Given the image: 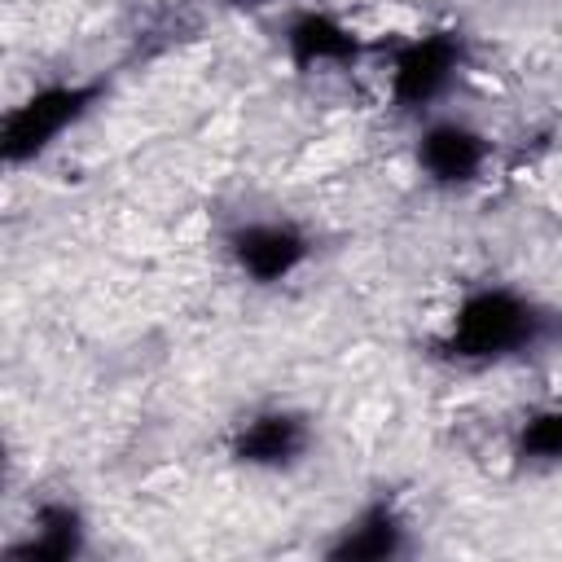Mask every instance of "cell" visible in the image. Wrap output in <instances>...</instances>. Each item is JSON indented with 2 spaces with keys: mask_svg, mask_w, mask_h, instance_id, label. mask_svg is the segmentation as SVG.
Masks as SVG:
<instances>
[{
  "mask_svg": "<svg viewBox=\"0 0 562 562\" xmlns=\"http://www.w3.org/2000/svg\"><path fill=\"white\" fill-rule=\"evenodd\" d=\"M549 334H553V312H544L536 299L518 290L492 285V290H474L457 307L443 351L452 360H505L540 347Z\"/></svg>",
  "mask_w": 562,
  "mask_h": 562,
  "instance_id": "6da1fadb",
  "label": "cell"
},
{
  "mask_svg": "<svg viewBox=\"0 0 562 562\" xmlns=\"http://www.w3.org/2000/svg\"><path fill=\"white\" fill-rule=\"evenodd\" d=\"M97 88H83V83H53L44 92H35L31 101L13 105L4 114V136H0V149H4V162H26V158H40L88 105H92Z\"/></svg>",
  "mask_w": 562,
  "mask_h": 562,
  "instance_id": "7a4b0ae2",
  "label": "cell"
},
{
  "mask_svg": "<svg viewBox=\"0 0 562 562\" xmlns=\"http://www.w3.org/2000/svg\"><path fill=\"white\" fill-rule=\"evenodd\" d=\"M307 233L285 224V220H255L233 228L228 237V255L233 263L255 281V285H277L285 281L303 259H307Z\"/></svg>",
  "mask_w": 562,
  "mask_h": 562,
  "instance_id": "3957f363",
  "label": "cell"
},
{
  "mask_svg": "<svg viewBox=\"0 0 562 562\" xmlns=\"http://www.w3.org/2000/svg\"><path fill=\"white\" fill-rule=\"evenodd\" d=\"M312 443V426L303 413L290 408H263L255 417H246L233 435V457L241 465H263V470H281L294 465Z\"/></svg>",
  "mask_w": 562,
  "mask_h": 562,
  "instance_id": "277c9868",
  "label": "cell"
},
{
  "mask_svg": "<svg viewBox=\"0 0 562 562\" xmlns=\"http://www.w3.org/2000/svg\"><path fill=\"white\" fill-rule=\"evenodd\" d=\"M461 66V40L457 35H426L413 40L391 70V92L400 105H430Z\"/></svg>",
  "mask_w": 562,
  "mask_h": 562,
  "instance_id": "5b68a950",
  "label": "cell"
},
{
  "mask_svg": "<svg viewBox=\"0 0 562 562\" xmlns=\"http://www.w3.org/2000/svg\"><path fill=\"white\" fill-rule=\"evenodd\" d=\"M483 162H487V140L457 119H439L417 136V167L426 171L430 184L443 189L470 184L483 171Z\"/></svg>",
  "mask_w": 562,
  "mask_h": 562,
  "instance_id": "8992f818",
  "label": "cell"
},
{
  "mask_svg": "<svg viewBox=\"0 0 562 562\" xmlns=\"http://www.w3.org/2000/svg\"><path fill=\"white\" fill-rule=\"evenodd\" d=\"M404 553V522L391 505H369L356 522L342 527V536L329 544V558H351V562H386Z\"/></svg>",
  "mask_w": 562,
  "mask_h": 562,
  "instance_id": "52a82bcc",
  "label": "cell"
},
{
  "mask_svg": "<svg viewBox=\"0 0 562 562\" xmlns=\"http://www.w3.org/2000/svg\"><path fill=\"white\" fill-rule=\"evenodd\" d=\"M285 48L294 57V66H325V61H356L360 44L356 35L329 18V13H299L285 31Z\"/></svg>",
  "mask_w": 562,
  "mask_h": 562,
  "instance_id": "ba28073f",
  "label": "cell"
},
{
  "mask_svg": "<svg viewBox=\"0 0 562 562\" xmlns=\"http://www.w3.org/2000/svg\"><path fill=\"white\" fill-rule=\"evenodd\" d=\"M79 549H83V518H79V509L70 501H44L35 509L31 540L13 544L18 558H48V562L75 558Z\"/></svg>",
  "mask_w": 562,
  "mask_h": 562,
  "instance_id": "9c48e42d",
  "label": "cell"
},
{
  "mask_svg": "<svg viewBox=\"0 0 562 562\" xmlns=\"http://www.w3.org/2000/svg\"><path fill=\"white\" fill-rule=\"evenodd\" d=\"M518 457L531 465H553L562 461V408L531 413L518 430Z\"/></svg>",
  "mask_w": 562,
  "mask_h": 562,
  "instance_id": "30bf717a",
  "label": "cell"
}]
</instances>
